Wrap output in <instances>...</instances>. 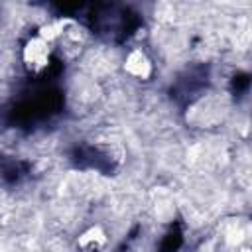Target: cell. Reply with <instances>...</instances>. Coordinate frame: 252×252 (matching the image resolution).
I'll return each mask as SVG.
<instances>
[{"mask_svg":"<svg viewBox=\"0 0 252 252\" xmlns=\"http://www.w3.org/2000/svg\"><path fill=\"white\" fill-rule=\"evenodd\" d=\"M67 24H69V20H63V18H59V20H49V22H45V24H41V26L37 28V37H41L43 41H47V43L51 45V43H55L61 35H65Z\"/></svg>","mask_w":252,"mask_h":252,"instance_id":"obj_4","label":"cell"},{"mask_svg":"<svg viewBox=\"0 0 252 252\" xmlns=\"http://www.w3.org/2000/svg\"><path fill=\"white\" fill-rule=\"evenodd\" d=\"M22 63L28 73L39 75L51 65V45L41 37H30L22 47Z\"/></svg>","mask_w":252,"mask_h":252,"instance_id":"obj_1","label":"cell"},{"mask_svg":"<svg viewBox=\"0 0 252 252\" xmlns=\"http://www.w3.org/2000/svg\"><path fill=\"white\" fill-rule=\"evenodd\" d=\"M108 234L100 224H91L77 236V248L83 252H98L106 246Z\"/></svg>","mask_w":252,"mask_h":252,"instance_id":"obj_3","label":"cell"},{"mask_svg":"<svg viewBox=\"0 0 252 252\" xmlns=\"http://www.w3.org/2000/svg\"><path fill=\"white\" fill-rule=\"evenodd\" d=\"M122 69L128 77H132L136 81H148L154 73V63H152V59L148 57V53L144 49L136 47L124 57Z\"/></svg>","mask_w":252,"mask_h":252,"instance_id":"obj_2","label":"cell"}]
</instances>
